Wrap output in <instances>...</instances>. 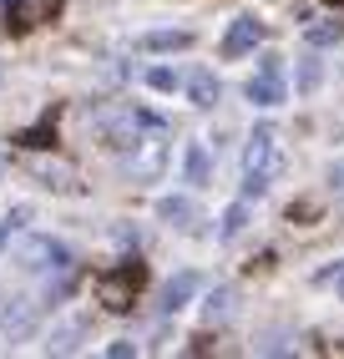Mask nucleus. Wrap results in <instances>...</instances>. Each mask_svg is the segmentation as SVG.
<instances>
[{
    "label": "nucleus",
    "instance_id": "9",
    "mask_svg": "<svg viewBox=\"0 0 344 359\" xmlns=\"http://www.w3.org/2000/svg\"><path fill=\"white\" fill-rule=\"evenodd\" d=\"M31 172L46 187H56V193H71V187H77V172H71L66 162H51V157H31Z\"/></svg>",
    "mask_w": 344,
    "mask_h": 359
},
{
    "label": "nucleus",
    "instance_id": "3",
    "mask_svg": "<svg viewBox=\"0 0 344 359\" xmlns=\"http://www.w3.org/2000/svg\"><path fill=\"white\" fill-rule=\"evenodd\" d=\"M15 258H20V269H26V273H66V269H71V258H66V248L56 243V238H41V233H31V238H20V248H15Z\"/></svg>",
    "mask_w": 344,
    "mask_h": 359
},
{
    "label": "nucleus",
    "instance_id": "1",
    "mask_svg": "<svg viewBox=\"0 0 344 359\" xmlns=\"http://www.w3.org/2000/svg\"><path fill=\"white\" fill-rule=\"evenodd\" d=\"M274 172H279V137L274 127H253L249 147H243V198H263Z\"/></svg>",
    "mask_w": 344,
    "mask_h": 359
},
{
    "label": "nucleus",
    "instance_id": "15",
    "mask_svg": "<svg viewBox=\"0 0 344 359\" xmlns=\"http://www.w3.org/2000/svg\"><path fill=\"white\" fill-rule=\"evenodd\" d=\"M56 11V0H20L15 6V26H36V20H46Z\"/></svg>",
    "mask_w": 344,
    "mask_h": 359
},
{
    "label": "nucleus",
    "instance_id": "5",
    "mask_svg": "<svg viewBox=\"0 0 344 359\" xmlns=\"http://www.w3.org/2000/svg\"><path fill=\"white\" fill-rule=\"evenodd\" d=\"M137 289H142V263H121V269L102 283V304L107 309H132V299H137Z\"/></svg>",
    "mask_w": 344,
    "mask_h": 359
},
{
    "label": "nucleus",
    "instance_id": "26",
    "mask_svg": "<svg viewBox=\"0 0 344 359\" xmlns=\"http://www.w3.org/2000/svg\"><path fill=\"white\" fill-rule=\"evenodd\" d=\"M0 76H6V66H0Z\"/></svg>",
    "mask_w": 344,
    "mask_h": 359
},
{
    "label": "nucleus",
    "instance_id": "16",
    "mask_svg": "<svg viewBox=\"0 0 344 359\" xmlns=\"http://www.w3.org/2000/svg\"><path fill=\"white\" fill-rule=\"evenodd\" d=\"M233 304H238L233 289H213V299H208V324H223V319L233 314Z\"/></svg>",
    "mask_w": 344,
    "mask_h": 359
},
{
    "label": "nucleus",
    "instance_id": "20",
    "mask_svg": "<svg viewBox=\"0 0 344 359\" xmlns=\"http://www.w3.org/2000/svg\"><path fill=\"white\" fill-rule=\"evenodd\" d=\"M319 81H324V66H319V61H304V66H299V91H314Z\"/></svg>",
    "mask_w": 344,
    "mask_h": 359
},
{
    "label": "nucleus",
    "instance_id": "13",
    "mask_svg": "<svg viewBox=\"0 0 344 359\" xmlns=\"http://www.w3.org/2000/svg\"><path fill=\"white\" fill-rule=\"evenodd\" d=\"M183 86H187V102L192 107H213L218 102V76H213V71H192Z\"/></svg>",
    "mask_w": 344,
    "mask_h": 359
},
{
    "label": "nucleus",
    "instance_id": "4",
    "mask_svg": "<svg viewBox=\"0 0 344 359\" xmlns=\"http://www.w3.org/2000/svg\"><path fill=\"white\" fill-rule=\"evenodd\" d=\"M289 97V86H284V61L279 56H263V71L249 81V102L253 107H279Z\"/></svg>",
    "mask_w": 344,
    "mask_h": 359
},
{
    "label": "nucleus",
    "instance_id": "2",
    "mask_svg": "<svg viewBox=\"0 0 344 359\" xmlns=\"http://www.w3.org/2000/svg\"><path fill=\"white\" fill-rule=\"evenodd\" d=\"M152 127H162V122L147 116V111H137V107H102L96 111V132H102V142L112 152H132Z\"/></svg>",
    "mask_w": 344,
    "mask_h": 359
},
{
    "label": "nucleus",
    "instance_id": "10",
    "mask_svg": "<svg viewBox=\"0 0 344 359\" xmlns=\"http://www.w3.org/2000/svg\"><path fill=\"white\" fill-rule=\"evenodd\" d=\"M198 273H178V278H167V289H162V314H178V309L198 294Z\"/></svg>",
    "mask_w": 344,
    "mask_h": 359
},
{
    "label": "nucleus",
    "instance_id": "22",
    "mask_svg": "<svg viewBox=\"0 0 344 359\" xmlns=\"http://www.w3.org/2000/svg\"><path fill=\"white\" fill-rule=\"evenodd\" d=\"M107 354H112V359H127V354H137V344H132V339H117V344H107Z\"/></svg>",
    "mask_w": 344,
    "mask_h": 359
},
{
    "label": "nucleus",
    "instance_id": "24",
    "mask_svg": "<svg viewBox=\"0 0 344 359\" xmlns=\"http://www.w3.org/2000/svg\"><path fill=\"white\" fill-rule=\"evenodd\" d=\"M0 177H6V152H0Z\"/></svg>",
    "mask_w": 344,
    "mask_h": 359
},
{
    "label": "nucleus",
    "instance_id": "19",
    "mask_svg": "<svg viewBox=\"0 0 344 359\" xmlns=\"http://www.w3.org/2000/svg\"><path fill=\"white\" fill-rule=\"evenodd\" d=\"M147 86H152V91H172V86H178V71L152 66V71H147Z\"/></svg>",
    "mask_w": 344,
    "mask_h": 359
},
{
    "label": "nucleus",
    "instance_id": "23",
    "mask_svg": "<svg viewBox=\"0 0 344 359\" xmlns=\"http://www.w3.org/2000/svg\"><path fill=\"white\" fill-rule=\"evenodd\" d=\"M334 289H339V299H344V269H339V273H334Z\"/></svg>",
    "mask_w": 344,
    "mask_h": 359
},
{
    "label": "nucleus",
    "instance_id": "14",
    "mask_svg": "<svg viewBox=\"0 0 344 359\" xmlns=\"http://www.w3.org/2000/svg\"><path fill=\"white\" fill-rule=\"evenodd\" d=\"M192 36L187 31H147L142 36V51H187Z\"/></svg>",
    "mask_w": 344,
    "mask_h": 359
},
{
    "label": "nucleus",
    "instance_id": "25",
    "mask_svg": "<svg viewBox=\"0 0 344 359\" xmlns=\"http://www.w3.org/2000/svg\"><path fill=\"white\" fill-rule=\"evenodd\" d=\"M329 6H344V0H329Z\"/></svg>",
    "mask_w": 344,
    "mask_h": 359
},
{
    "label": "nucleus",
    "instance_id": "12",
    "mask_svg": "<svg viewBox=\"0 0 344 359\" xmlns=\"http://www.w3.org/2000/svg\"><path fill=\"white\" fill-rule=\"evenodd\" d=\"M183 172H187V182H192V187H203V182H208V172H213V157H208V147H203V142H187Z\"/></svg>",
    "mask_w": 344,
    "mask_h": 359
},
{
    "label": "nucleus",
    "instance_id": "21",
    "mask_svg": "<svg viewBox=\"0 0 344 359\" xmlns=\"http://www.w3.org/2000/svg\"><path fill=\"white\" fill-rule=\"evenodd\" d=\"M329 193H334V198H344V162H334V167H329Z\"/></svg>",
    "mask_w": 344,
    "mask_h": 359
},
{
    "label": "nucleus",
    "instance_id": "7",
    "mask_svg": "<svg viewBox=\"0 0 344 359\" xmlns=\"http://www.w3.org/2000/svg\"><path fill=\"white\" fill-rule=\"evenodd\" d=\"M137 147H142V157L132 162V177H157V172H162V157H167L162 127H152V132H147V137L137 142Z\"/></svg>",
    "mask_w": 344,
    "mask_h": 359
},
{
    "label": "nucleus",
    "instance_id": "17",
    "mask_svg": "<svg viewBox=\"0 0 344 359\" xmlns=\"http://www.w3.org/2000/svg\"><path fill=\"white\" fill-rule=\"evenodd\" d=\"M86 334V324H66V329H56L51 334V354H66V349H77V339Z\"/></svg>",
    "mask_w": 344,
    "mask_h": 359
},
{
    "label": "nucleus",
    "instance_id": "11",
    "mask_svg": "<svg viewBox=\"0 0 344 359\" xmlns=\"http://www.w3.org/2000/svg\"><path fill=\"white\" fill-rule=\"evenodd\" d=\"M304 41H309V46H339V41H344V20H334V15L304 20Z\"/></svg>",
    "mask_w": 344,
    "mask_h": 359
},
{
    "label": "nucleus",
    "instance_id": "18",
    "mask_svg": "<svg viewBox=\"0 0 344 359\" xmlns=\"http://www.w3.org/2000/svg\"><path fill=\"white\" fill-rule=\"evenodd\" d=\"M243 223H249V208L233 203V208L223 212V238H238V233H243Z\"/></svg>",
    "mask_w": 344,
    "mask_h": 359
},
{
    "label": "nucleus",
    "instance_id": "6",
    "mask_svg": "<svg viewBox=\"0 0 344 359\" xmlns=\"http://www.w3.org/2000/svg\"><path fill=\"white\" fill-rule=\"evenodd\" d=\"M258 41H263V20H253V15H238L233 26H228V36H223V56H249Z\"/></svg>",
    "mask_w": 344,
    "mask_h": 359
},
{
    "label": "nucleus",
    "instance_id": "8",
    "mask_svg": "<svg viewBox=\"0 0 344 359\" xmlns=\"http://www.w3.org/2000/svg\"><path fill=\"white\" fill-rule=\"evenodd\" d=\"M157 218L187 233V228L203 223V212H198V203H192V198H162V203H157Z\"/></svg>",
    "mask_w": 344,
    "mask_h": 359
}]
</instances>
